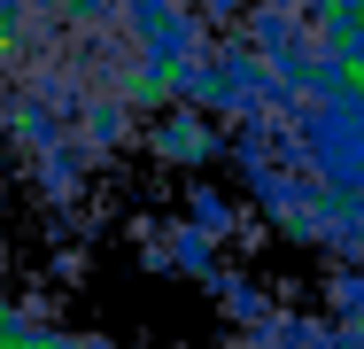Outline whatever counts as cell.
Segmentation results:
<instances>
[{
    "instance_id": "cell-1",
    "label": "cell",
    "mask_w": 364,
    "mask_h": 349,
    "mask_svg": "<svg viewBox=\"0 0 364 349\" xmlns=\"http://www.w3.org/2000/svg\"><path fill=\"white\" fill-rule=\"evenodd\" d=\"M132 47L109 0H0V171L39 163L117 101Z\"/></svg>"
}]
</instances>
